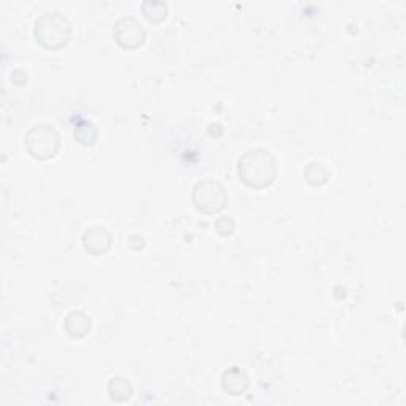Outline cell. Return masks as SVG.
<instances>
[{
  "label": "cell",
  "mask_w": 406,
  "mask_h": 406,
  "mask_svg": "<svg viewBox=\"0 0 406 406\" xmlns=\"http://www.w3.org/2000/svg\"><path fill=\"white\" fill-rule=\"evenodd\" d=\"M239 175L249 188H266L276 178V160L266 149H249L239 160Z\"/></svg>",
  "instance_id": "1"
},
{
  "label": "cell",
  "mask_w": 406,
  "mask_h": 406,
  "mask_svg": "<svg viewBox=\"0 0 406 406\" xmlns=\"http://www.w3.org/2000/svg\"><path fill=\"white\" fill-rule=\"evenodd\" d=\"M33 36L46 50H61L72 38V24L59 11H50L37 18Z\"/></svg>",
  "instance_id": "2"
},
{
  "label": "cell",
  "mask_w": 406,
  "mask_h": 406,
  "mask_svg": "<svg viewBox=\"0 0 406 406\" xmlns=\"http://www.w3.org/2000/svg\"><path fill=\"white\" fill-rule=\"evenodd\" d=\"M61 148V140L57 132L48 124L33 126L26 135L27 153L38 160H48L54 158Z\"/></svg>",
  "instance_id": "3"
},
{
  "label": "cell",
  "mask_w": 406,
  "mask_h": 406,
  "mask_svg": "<svg viewBox=\"0 0 406 406\" xmlns=\"http://www.w3.org/2000/svg\"><path fill=\"white\" fill-rule=\"evenodd\" d=\"M193 202L199 211L213 214L224 210L227 203V193L216 179H203L194 186Z\"/></svg>",
  "instance_id": "4"
},
{
  "label": "cell",
  "mask_w": 406,
  "mask_h": 406,
  "mask_svg": "<svg viewBox=\"0 0 406 406\" xmlns=\"http://www.w3.org/2000/svg\"><path fill=\"white\" fill-rule=\"evenodd\" d=\"M113 36L121 48L137 50L143 45L144 38H146V32H144L140 21L137 18H133V16H123V18L116 21L113 27Z\"/></svg>",
  "instance_id": "5"
},
{
  "label": "cell",
  "mask_w": 406,
  "mask_h": 406,
  "mask_svg": "<svg viewBox=\"0 0 406 406\" xmlns=\"http://www.w3.org/2000/svg\"><path fill=\"white\" fill-rule=\"evenodd\" d=\"M83 248L92 256H103L112 248V235L105 227L92 225L83 235Z\"/></svg>",
  "instance_id": "6"
},
{
  "label": "cell",
  "mask_w": 406,
  "mask_h": 406,
  "mask_svg": "<svg viewBox=\"0 0 406 406\" xmlns=\"http://www.w3.org/2000/svg\"><path fill=\"white\" fill-rule=\"evenodd\" d=\"M223 389L224 392L230 393V396H243L248 389V376L245 371L239 367H232L223 375Z\"/></svg>",
  "instance_id": "7"
},
{
  "label": "cell",
  "mask_w": 406,
  "mask_h": 406,
  "mask_svg": "<svg viewBox=\"0 0 406 406\" xmlns=\"http://www.w3.org/2000/svg\"><path fill=\"white\" fill-rule=\"evenodd\" d=\"M67 333L75 340L84 338L91 332V319L83 311H72L66 317Z\"/></svg>",
  "instance_id": "8"
},
{
  "label": "cell",
  "mask_w": 406,
  "mask_h": 406,
  "mask_svg": "<svg viewBox=\"0 0 406 406\" xmlns=\"http://www.w3.org/2000/svg\"><path fill=\"white\" fill-rule=\"evenodd\" d=\"M133 389L132 384L126 378L116 376L108 382V396L114 402H127L132 397Z\"/></svg>",
  "instance_id": "9"
},
{
  "label": "cell",
  "mask_w": 406,
  "mask_h": 406,
  "mask_svg": "<svg viewBox=\"0 0 406 406\" xmlns=\"http://www.w3.org/2000/svg\"><path fill=\"white\" fill-rule=\"evenodd\" d=\"M303 175L311 186H322L324 183H327L329 170L321 162H310L303 170Z\"/></svg>",
  "instance_id": "10"
},
{
  "label": "cell",
  "mask_w": 406,
  "mask_h": 406,
  "mask_svg": "<svg viewBox=\"0 0 406 406\" xmlns=\"http://www.w3.org/2000/svg\"><path fill=\"white\" fill-rule=\"evenodd\" d=\"M75 140L81 144H86V146H89V144H94L97 142V129L88 121H81V123L75 127Z\"/></svg>",
  "instance_id": "11"
},
{
  "label": "cell",
  "mask_w": 406,
  "mask_h": 406,
  "mask_svg": "<svg viewBox=\"0 0 406 406\" xmlns=\"http://www.w3.org/2000/svg\"><path fill=\"white\" fill-rule=\"evenodd\" d=\"M142 10L144 16L153 22L165 20L167 16V5L164 2H144L142 5Z\"/></svg>",
  "instance_id": "12"
},
{
  "label": "cell",
  "mask_w": 406,
  "mask_h": 406,
  "mask_svg": "<svg viewBox=\"0 0 406 406\" xmlns=\"http://www.w3.org/2000/svg\"><path fill=\"white\" fill-rule=\"evenodd\" d=\"M216 230L219 232V234L224 235V236H227V235H232L234 234V230H235V223L232 221V219L229 218H221V219H218L216 221Z\"/></svg>",
  "instance_id": "13"
}]
</instances>
